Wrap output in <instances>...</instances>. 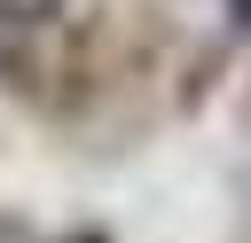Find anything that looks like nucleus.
<instances>
[{"label":"nucleus","mask_w":251,"mask_h":243,"mask_svg":"<svg viewBox=\"0 0 251 243\" xmlns=\"http://www.w3.org/2000/svg\"><path fill=\"white\" fill-rule=\"evenodd\" d=\"M16 8H47V0H16Z\"/></svg>","instance_id":"f03ea898"},{"label":"nucleus","mask_w":251,"mask_h":243,"mask_svg":"<svg viewBox=\"0 0 251 243\" xmlns=\"http://www.w3.org/2000/svg\"><path fill=\"white\" fill-rule=\"evenodd\" d=\"M227 24H235V31H251V0H227Z\"/></svg>","instance_id":"f257e3e1"}]
</instances>
